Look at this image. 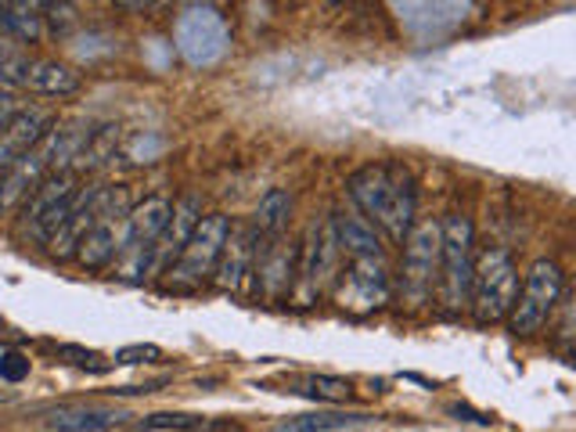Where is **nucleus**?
I'll return each mask as SVG.
<instances>
[{"instance_id":"0eeeda50","label":"nucleus","mask_w":576,"mask_h":432,"mask_svg":"<svg viewBox=\"0 0 576 432\" xmlns=\"http://www.w3.org/2000/svg\"><path fill=\"white\" fill-rule=\"evenodd\" d=\"M562 300V270L555 259H537L530 267V275H526V285L522 295H516V306H512V331L516 336H533V331H541L551 314H555V306Z\"/></svg>"},{"instance_id":"4468645a","label":"nucleus","mask_w":576,"mask_h":432,"mask_svg":"<svg viewBox=\"0 0 576 432\" xmlns=\"http://www.w3.org/2000/svg\"><path fill=\"white\" fill-rule=\"evenodd\" d=\"M389 300V275L383 256H357L350 270V292H342V306L350 311H378Z\"/></svg>"},{"instance_id":"6ab92c4d","label":"nucleus","mask_w":576,"mask_h":432,"mask_svg":"<svg viewBox=\"0 0 576 432\" xmlns=\"http://www.w3.org/2000/svg\"><path fill=\"white\" fill-rule=\"evenodd\" d=\"M372 411H310V415H292L285 422H278V432H339V429H361L372 425Z\"/></svg>"},{"instance_id":"7c9ffc66","label":"nucleus","mask_w":576,"mask_h":432,"mask_svg":"<svg viewBox=\"0 0 576 432\" xmlns=\"http://www.w3.org/2000/svg\"><path fill=\"white\" fill-rule=\"evenodd\" d=\"M447 411L455 415L458 422H475V425H490V422H494V415H486V411H472L469 404H450Z\"/></svg>"},{"instance_id":"393cba45","label":"nucleus","mask_w":576,"mask_h":432,"mask_svg":"<svg viewBox=\"0 0 576 432\" xmlns=\"http://www.w3.org/2000/svg\"><path fill=\"white\" fill-rule=\"evenodd\" d=\"M141 429H177V432H210V429H235L231 422L224 425H216L210 422V418H202V415H174V411H166V415H149V418H141Z\"/></svg>"},{"instance_id":"7ed1b4c3","label":"nucleus","mask_w":576,"mask_h":432,"mask_svg":"<svg viewBox=\"0 0 576 432\" xmlns=\"http://www.w3.org/2000/svg\"><path fill=\"white\" fill-rule=\"evenodd\" d=\"M519 295V270L512 264V253L501 245H490L472 259V292L469 303L480 325H494V320L508 317Z\"/></svg>"},{"instance_id":"4be33fe9","label":"nucleus","mask_w":576,"mask_h":432,"mask_svg":"<svg viewBox=\"0 0 576 432\" xmlns=\"http://www.w3.org/2000/svg\"><path fill=\"white\" fill-rule=\"evenodd\" d=\"M0 26H4L11 40L36 44L44 36L40 4H0Z\"/></svg>"},{"instance_id":"f3484780","label":"nucleus","mask_w":576,"mask_h":432,"mask_svg":"<svg viewBox=\"0 0 576 432\" xmlns=\"http://www.w3.org/2000/svg\"><path fill=\"white\" fill-rule=\"evenodd\" d=\"M256 238H260V231H256V227H242V231L231 227L224 256H220V264H216V285L224 292H242L245 278L252 275L256 249H260Z\"/></svg>"},{"instance_id":"f8f14e48","label":"nucleus","mask_w":576,"mask_h":432,"mask_svg":"<svg viewBox=\"0 0 576 432\" xmlns=\"http://www.w3.org/2000/svg\"><path fill=\"white\" fill-rule=\"evenodd\" d=\"M199 220H202V202H199V195H184L180 202H174V213H169L163 234L155 238L149 259H144V278L166 275V270L174 267V259L180 256L184 245H188L191 231L199 227Z\"/></svg>"},{"instance_id":"aec40b11","label":"nucleus","mask_w":576,"mask_h":432,"mask_svg":"<svg viewBox=\"0 0 576 432\" xmlns=\"http://www.w3.org/2000/svg\"><path fill=\"white\" fill-rule=\"evenodd\" d=\"M336 220V238L339 249L350 253L353 259L357 256H383V242L372 227V220H364L361 213H339Z\"/></svg>"},{"instance_id":"2eb2a0df","label":"nucleus","mask_w":576,"mask_h":432,"mask_svg":"<svg viewBox=\"0 0 576 432\" xmlns=\"http://www.w3.org/2000/svg\"><path fill=\"white\" fill-rule=\"evenodd\" d=\"M256 285L267 295V300H285L296 285V249L281 242V234L274 238V245H267L260 253L256 249V264H252Z\"/></svg>"},{"instance_id":"bb28decb","label":"nucleus","mask_w":576,"mask_h":432,"mask_svg":"<svg viewBox=\"0 0 576 432\" xmlns=\"http://www.w3.org/2000/svg\"><path fill=\"white\" fill-rule=\"evenodd\" d=\"M58 357H66V361L77 367H87V372H108V367H113V361H105V357L94 350H83V346H58Z\"/></svg>"},{"instance_id":"5701e85b","label":"nucleus","mask_w":576,"mask_h":432,"mask_svg":"<svg viewBox=\"0 0 576 432\" xmlns=\"http://www.w3.org/2000/svg\"><path fill=\"white\" fill-rule=\"evenodd\" d=\"M289 217H292V195L285 188H271L260 199V206H256V231L278 238L289 227Z\"/></svg>"},{"instance_id":"412c9836","label":"nucleus","mask_w":576,"mask_h":432,"mask_svg":"<svg viewBox=\"0 0 576 432\" xmlns=\"http://www.w3.org/2000/svg\"><path fill=\"white\" fill-rule=\"evenodd\" d=\"M116 256H119V231L113 220H97L77 245V259L87 270H105Z\"/></svg>"},{"instance_id":"473e14b6","label":"nucleus","mask_w":576,"mask_h":432,"mask_svg":"<svg viewBox=\"0 0 576 432\" xmlns=\"http://www.w3.org/2000/svg\"><path fill=\"white\" fill-rule=\"evenodd\" d=\"M8 400V389H0V404H4Z\"/></svg>"},{"instance_id":"2f4dec72","label":"nucleus","mask_w":576,"mask_h":432,"mask_svg":"<svg viewBox=\"0 0 576 432\" xmlns=\"http://www.w3.org/2000/svg\"><path fill=\"white\" fill-rule=\"evenodd\" d=\"M15 116H19V102L11 94H0V130H4Z\"/></svg>"},{"instance_id":"f257e3e1","label":"nucleus","mask_w":576,"mask_h":432,"mask_svg":"<svg viewBox=\"0 0 576 432\" xmlns=\"http://www.w3.org/2000/svg\"><path fill=\"white\" fill-rule=\"evenodd\" d=\"M350 199L361 206L364 220L372 217L389 238L400 242L414 227V180L403 166L393 163H378L364 166L350 177Z\"/></svg>"},{"instance_id":"f03ea898","label":"nucleus","mask_w":576,"mask_h":432,"mask_svg":"<svg viewBox=\"0 0 576 432\" xmlns=\"http://www.w3.org/2000/svg\"><path fill=\"white\" fill-rule=\"evenodd\" d=\"M472 259H475V231L465 213H450L439 224V295L447 314H461L472 292Z\"/></svg>"},{"instance_id":"c85d7f7f","label":"nucleus","mask_w":576,"mask_h":432,"mask_svg":"<svg viewBox=\"0 0 576 432\" xmlns=\"http://www.w3.org/2000/svg\"><path fill=\"white\" fill-rule=\"evenodd\" d=\"M152 361H163V350L155 342H133L116 350V364H152Z\"/></svg>"},{"instance_id":"1a4fd4ad","label":"nucleus","mask_w":576,"mask_h":432,"mask_svg":"<svg viewBox=\"0 0 576 432\" xmlns=\"http://www.w3.org/2000/svg\"><path fill=\"white\" fill-rule=\"evenodd\" d=\"M339 238H336V220L321 217L314 220L310 231H306L303 253H299V267H296V300L299 306H310L321 289L332 281L336 264H339Z\"/></svg>"},{"instance_id":"a211bd4d","label":"nucleus","mask_w":576,"mask_h":432,"mask_svg":"<svg viewBox=\"0 0 576 432\" xmlns=\"http://www.w3.org/2000/svg\"><path fill=\"white\" fill-rule=\"evenodd\" d=\"M83 77L69 61H58V58H36L30 66V80H26V91L33 94H44V97H69L80 91Z\"/></svg>"},{"instance_id":"6e6552de","label":"nucleus","mask_w":576,"mask_h":432,"mask_svg":"<svg viewBox=\"0 0 576 432\" xmlns=\"http://www.w3.org/2000/svg\"><path fill=\"white\" fill-rule=\"evenodd\" d=\"M436 281H439V224L425 220V224L411 227V234L403 238V275H400L403 300L411 306H425L433 300Z\"/></svg>"},{"instance_id":"b1692460","label":"nucleus","mask_w":576,"mask_h":432,"mask_svg":"<svg viewBox=\"0 0 576 432\" xmlns=\"http://www.w3.org/2000/svg\"><path fill=\"white\" fill-rule=\"evenodd\" d=\"M292 393L325 400V404H346L353 397V386L346 378H339V375H306V378L296 382V389H292Z\"/></svg>"},{"instance_id":"ddd939ff","label":"nucleus","mask_w":576,"mask_h":432,"mask_svg":"<svg viewBox=\"0 0 576 432\" xmlns=\"http://www.w3.org/2000/svg\"><path fill=\"white\" fill-rule=\"evenodd\" d=\"M127 418H133L122 407L108 404H61L55 411H47V432H108L127 425Z\"/></svg>"},{"instance_id":"cd10ccee","label":"nucleus","mask_w":576,"mask_h":432,"mask_svg":"<svg viewBox=\"0 0 576 432\" xmlns=\"http://www.w3.org/2000/svg\"><path fill=\"white\" fill-rule=\"evenodd\" d=\"M30 357L26 353H19V350H8V353H0V378L4 382H11V386H15V382H26L30 378Z\"/></svg>"},{"instance_id":"39448f33","label":"nucleus","mask_w":576,"mask_h":432,"mask_svg":"<svg viewBox=\"0 0 576 432\" xmlns=\"http://www.w3.org/2000/svg\"><path fill=\"white\" fill-rule=\"evenodd\" d=\"M177 51L188 58L195 69H210L216 61H224L231 51V30L224 15L210 4H188L177 15Z\"/></svg>"},{"instance_id":"9d476101","label":"nucleus","mask_w":576,"mask_h":432,"mask_svg":"<svg viewBox=\"0 0 576 432\" xmlns=\"http://www.w3.org/2000/svg\"><path fill=\"white\" fill-rule=\"evenodd\" d=\"M77 177L72 173H47V177L36 184L26 206V224L33 231V238L51 242L61 231V224L72 213V202H77Z\"/></svg>"},{"instance_id":"20e7f679","label":"nucleus","mask_w":576,"mask_h":432,"mask_svg":"<svg viewBox=\"0 0 576 432\" xmlns=\"http://www.w3.org/2000/svg\"><path fill=\"white\" fill-rule=\"evenodd\" d=\"M227 234H231V220L224 213L202 217L199 227L191 231L188 245H184L180 256L174 259V267L166 270V285L188 292V289H199L210 275H216V264H220V256H224Z\"/></svg>"},{"instance_id":"9b49d317","label":"nucleus","mask_w":576,"mask_h":432,"mask_svg":"<svg viewBox=\"0 0 576 432\" xmlns=\"http://www.w3.org/2000/svg\"><path fill=\"white\" fill-rule=\"evenodd\" d=\"M55 141H58V130H47L44 141L19 159V163H11L4 173H0V213H8V209H15L26 195H33V188L40 184L47 173H51L55 163Z\"/></svg>"},{"instance_id":"dca6fc26","label":"nucleus","mask_w":576,"mask_h":432,"mask_svg":"<svg viewBox=\"0 0 576 432\" xmlns=\"http://www.w3.org/2000/svg\"><path fill=\"white\" fill-rule=\"evenodd\" d=\"M47 127H51V113L47 108H19V116L0 130V173L22 155L33 152L44 141Z\"/></svg>"},{"instance_id":"423d86ee","label":"nucleus","mask_w":576,"mask_h":432,"mask_svg":"<svg viewBox=\"0 0 576 432\" xmlns=\"http://www.w3.org/2000/svg\"><path fill=\"white\" fill-rule=\"evenodd\" d=\"M169 213H174V202L163 199V195H152L141 206L130 209L127 227L119 234V278L122 281H144V259H149L155 238L163 234Z\"/></svg>"},{"instance_id":"c756f323","label":"nucleus","mask_w":576,"mask_h":432,"mask_svg":"<svg viewBox=\"0 0 576 432\" xmlns=\"http://www.w3.org/2000/svg\"><path fill=\"white\" fill-rule=\"evenodd\" d=\"M40 11H47L44 19L55 22V33H58V26H61V33H66V26L77 22V8H72V4H40Z\"/></svg>"},{"instance_id":"a878e982","label":"nucleus","mask_w":576,"mask_h":432,"mask_svg":"<svg viewBox=\"0 0 576 432\" xmlns=\"http://www.w3.org/2000/svg\"><path fill=\"white\" fill-rule=\"evenodd\" d=\"M30 55L19 51V47L11 44H0V83L11 86V91H22L30 80Z\"/></svg>"}]
</instances>
